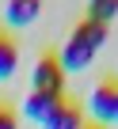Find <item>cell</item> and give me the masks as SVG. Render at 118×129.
<instances>
[{
  "label": "cell",
  "instance_id": "1",
  "mask_svg": "<svg viewBox=\"0 0 118 129\" xmlns=\"http://www.w3.org/2000/svg\"><path fill=\"white\" fill-rule=\"evenodd\" d=\"M103 42H107V27H99V23L84 19V23L69 34V42H65L61 57H57L61 72H80V69H88L91 57L99 53V46H103Z\"/></svg>",
  "mask_w": 118,
  "mask_h": 129
},
{
  "label": "cell",
  "instance_id": "2",
  "mask_svg": "<svg viewBox=\"0 0 118 129\" xmlns=\"http://www.w3.org/2000/svg\"><path fill=\"white\" fill-rule=\"evenodd\" d=\"M88 110H91L95 125L99 121H118V84H99L88 99Z\"/></svg>",
  "mask_w": 118,
  "mask_h": 129
},
{
  "label": "cell",
  "instance_id": "3",
  "mask_svg": "<svg viewBox=\"0 0 118 129\" xmlns=\"http://www.w3.org/2000/svg\"><path fill=\"white\" fill-rule=\"evenodd\" d=\"M65 87V72H61V64H57V57H38L34 64V91H50V95H61Z\"/></svg>",
  "mask_w": 118,
  "mask_h": 129
},
{
  "label": "cell",
  "instance_id": "4",
  "mask_svg": "<svg viewBox=\"0 0 118 129\" xmlns=\"http://www.w3.org/2000/svg\"><path fill=\"white\" fill-rule=\"evenodd\" d=\"M57 106H61V95H50V91H31L23 99V114L34 118V121H46Z\"/></svg>",
  "mask_w": 118,
  "mask_h": 129
},
{
  "label": "cell",
  "instance_id": "5",
  "mask_svg": "<svg viewBox=\"0 0 118 129\" xmlns=\"http://www.w3.org/2000/svg\"><path fill=\"white\" fill-rule=\"evenodd\" d=\"M42 12V0H8V8H4V19L8 27H31Z\"/></svg>",
  "mask_w": 118,
  "mask_h": 129
},
{
  "label": "cell",
  "instance_id": "6",
  "mask_svg": "<svg viewBox=\"0 0 118 129\" xmlns=\"http://www.w3.org/2000/svg\"><path fill=\"white\" fill-rule=\"evenodd\" d=\"M80 125H84V114L76 106H69V103H61V106L42 121V129H80Z\"/></svg>",
  "mask_w": 118,
  "mask_h": 129
},
{
  "label": "cell",
  "instance_id": "7",
  "mask_svg": "<svg viewBox=\"0 0 118 129\" xmlns=\"http://www.w3.org/2000/svg\"><path fill=\"white\" fill-rule=\"evenodd\" d=\"M19 69V49L8 34H0V80H12Z\"/></svg>",
  "mask_w": 118,
  "mask_h": 129
},
{
  "label": "cell",
  "instance_id": "8",
  "mask_svg": "<svg viewBox=\"0 0 118 129\" xmlns=\"http://www.w3.org/2000/svg\"><path fill=\"white\" fill-rule=\"evenodd\" d=\"M114 15H118V0H88V19L91 23L107 27Z\"/></svg>",
  "mask_w": 118,
  "mask_h": 129
},
{
  "label": "cell",
  "instance_id": "9",
  "mask_svg": "<svg viewBox=\"0 0 118 129\" xmlns=\"http://www.w3.org/2000/svg\"><path fill=\"white\" fill-rule=\"evenodd\" d=\"M0 129H19V121H15V114L8 106H0Z\"/></svg>",
  "mask_w": 118,
  "mask_h": 129
},
{
  "label": "cell",
  "instance_id": "10",
  "mask_svg": "<svg viewBox=\"0 0 118 129\" xmlns=\"http://www.w3.org/2000/svg\"><path fill=\"white\" fill-rule=\"evenodd\" d=\"M80 129H103V125H95V121H84V125H80Z\"/></svg>",
  "mask_w": 118,
  "mask_h": 129
}]
</instances>
